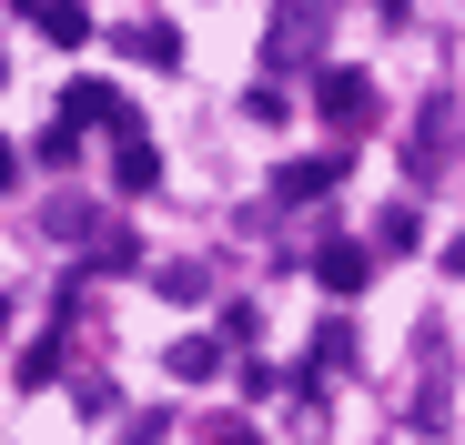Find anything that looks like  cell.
<instances>
[{"mask_svg": "<svg viewBox=\"0 0 465 445\" xmlns=\"http://www.w3.org/2000/svg\"><path fill=\"white\" fill-rule=\"evenodd\" d=\"M112 183H122V193H152V183H163V153H152L142 132H122V153H112Z\"/></svg>", "mask_w": 465, "mask_h": 445, "instance_id": "obj_4", "label": "cell"}, {"mask_svg": "<svg viewBox=\"0 0 465 445\" xmlns=\"http://www.w3.org/2000/svg\"><path fill=\"white\" fill-rule=\"evenodd\" d=\"M213 445H253V425H213Z\"/></svg>", "mask_w": 465, "mask_h": 445, "instance_id": "obj_10", "label": "cell"}, {"mask_svg": "<svg viewBox=\"0 0 465 445\" xmlns=\"http://www.w3.org/2000/svg\"><path fill=\"white\" fill-rule=\"evenodd\" d=\"M11 173H21V163H11V142H0V193H11Z\"/></svg>", "mask_w": 465, "mask_h": 445, "instance_id": "obj_12", "label": "cell"}, {"mask_svg": "<svg viewBox=\"0 0 465 445\" xmlns=\"http://www.w3.org/2000/svg\"><path fill=\"white\" fill-rule=\"evenodd\" d=\"M364 273H374V253H364V243H324V253H314V283H324V293H354Z\"/></svg>", "mask_w": 465, "mask_h": 445, "instance_id": "obj_3", "label": "cell"}, {"mask_svg": "<svg viewBox=\"0 0 465 445\" xmlns=\"http://www.w3.org/2000/svg\"><path fill=\"white\" fill-rule=\"evenodd\" d=\"M213 364H223V344H213V334H183V344H173V375H183V385H203Z\"/></svg>", "mask_w": 465, "mask_h": 445, "instance_id": "obj_6", "label": "cell"}, {"mask_svg": "<svg viewBox=\"0 0 465 445\" xmlns=\"http://www.w3.org/2000/svg\"><path fill=\"white\" fill-rule=\"evenodd\" d=\"M445 273H465V233H455V243H445Z\"/></svg>", "mask_w": 465, "mask_h": 445, "instance_id": "obj_11", "label": "cell"}, {"mask_svg": "<svg viewBox=\"0 0 465 445\" xmlns=\"http://www.w3.org/2000/svg\"><path fill=\"white\" fill-rule=\"evenodd\" d=\"M31 31H51L61 51H82V41H92V21H82V11H51V0H41V11H31Z\"/></svg>", "mask_w": 465, "mask_h": 445, "instance_id": "obj_7", "label": "cell"}, {"mask_svg": "<svg viewBox=\"0 0 465 445\" xmlns=\"http://www.w3.org/2000/svg\"><path fill=\"white\" fill-rule=\"evenodd\" d=\"M344 183V153H303V163H283V203L303 193V203H314V193H334Z\"/></svg>", "mask_w": 465, "mask_h": 445, "instance_id": "obj_5", "label": "cell"}, {"mask_svg": "<svg viewBox=\"0 0 465 445\" xmlns=\"http://www.w3.org/2000/svg\"><path fill=\"white\" fill-rule=\"evenodd\" d=\"M132 51H142V61H173L183 41H173V21H142V31H132Z\"/></svg>", "mask_w": 465, "mask_h": 445, "instance_id": "obj_9", "label": "cell"}, {"mask_svg": "<svg viewBox=\"0 0 465 445\" xmlns=\"http://www.w3.org/2000/svg\"><path fill=\"white\" fill-rule=\"evenodd\" d=\"M314 31H324L314 11H283V21H273V51H314Z\"/></svg>", "mask_w": 465, "mask_h": 445, "instance_id": "obj_8", "label": "cell"}, {"mask_svg": "<svg viewBox=\"0 0 465 445\" xmlns=\"http://www.w3.org/2000/svg\"><path fill=\"white\" fill-rule=\"evenodd\" d=\"M0 324H11V314H0Z\"/></svg>", "mask_w": 465, "mask_h": 445, "instance_id": "obj_13", "label": "cell"}, {"mask_svg": "<svg viewBox=\"0 0 465 445\" xmlns=\"http://www.w3.org/2000/svg\"><path fill=\"white\" fill-rule=\"evenodd\" d=\"M314 102H324V122H334V132H364L374 82H364V71H324V82H314Z\"/></svg>", "mask_w": 465, "mask_h": 445, "instance_id": "obj_1", "label": "cell"}, {"mask_svg": "<svg viewBox=\"0 0 465 445\" xmlns=\"http://www.w3.org/2000/svg\"><path fill=\"white\" fill-rule=\"evenodd\" d=\"M445 132H455V102L435 92V102L415 112V142H405V163H415V183H425V173H445Z\"/></svg>", "mask_w": 465, "mask_h": 445, "instance_id": "obj_2", "label": "cell"}]
</instances>
